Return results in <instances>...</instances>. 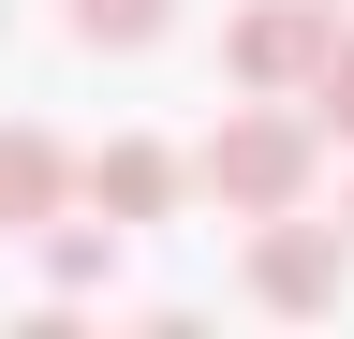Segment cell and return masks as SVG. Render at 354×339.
Masks as SVG:
<instances>
[{
	"mask_svg": "<svg viewBox=\"0 0 354 339\" xmlns=\"http://www.w3.org/2000/svg\"><path fill=\"white\" fill-rule=\"evenodd\" d=\"M310 177H325V133H310L295 104H221L207 148H192V192L221 206V222H281V206H310Z\"/></svg>",
	"mask_w": 354,
	"mask_h": 339,
	"instance_id": "6da1fadb",
	"label": "cell"
},
{
	"mask_svg": "<svg viewBox=\"0 0 354 339\" xmlns=\"http://www.w3.org/2000/svg\"><path fill=\"white\" fill-rule=\"evenodd\" d=\"M325 45H339V0H251V15L221 30V74H236V89H266V104H295Z\"/></svg>",
	"mask_w": 354,
	"mask_h": 339,
	"instance_id": "7a4b0ae2",
	"label": "cell"
},
{
	"mask_svg": "<svg viewBox=\"0 0 354 339\" xmlns=\"http://www.w3.org/2000/svg\"><path fill=\"white\" fill-rule=\"evenodd\" d=\"M339 236H354V192H339Z\"/></svg>",
	"mask_w": 354,
	"mask_h": 339,
	"instance_id": "9c48e42d",
	"label": "cell"
},
{
	"mask_svg": "<svg viewBox=\"0 0 354 339\" xmlns=\"http://www.w3.org/2000/svg\"><path fill=\"white\" fill-rule=\"evenodd\" d=\"M339 280H354V236L339 222H310V206H281V222H251V295L266 310H339Z\"/></svg>",
	"mask_w": 354,
	"mask_h": 339,
	"instance_id": "3957f363",
	"label": "cell"
},
{
	"mask_svg": "<svg viewBox=\"0 0 354 339\" xmlns=\"http://www.w3.org/2000/svg\"><path fill=\"white\" fill-rule=\"evenodd\" d=\"M295 118H310L325 148H354V30H339L325 59H310V89H295Z\"/></svg>",
	"mask_w": 354,
	"mask_h": 339,
	"instance_id": "ba28073f",
	"label": "cell"
},
{
	"mask_svg": "<svg viewBox=\"0 0 354 339\" xmlns=\"http://www.w3.org/2000/svg\"><path fill=\"white\" fill-rule=\"evenodd\" d=\"M104 280H118V222H74V206H59V222H44V295H74V310H88Z\"/></svg>",
	"mask_w": 354,
	"mask_h": 339,
	"instance_id": "52a82bcc",
	"label": "cell"
},
{
	"mask_svg": "<svg viewBox=\"0 0 354 339\" xmlns=\"http://www.w3.org/2000/svg\"><path fill=\"white\" fill-rule=\"evenodd\" d=\"M177 192H192V162L148 148V133H118V148H88V162H74V206H88V222H118V236H148Z\"/></svg>",
	"mask_w": 354,
	"mask_h": 339,
	"instance_id": "277c9868",
	"label": "cell"
},
{
	"mask_svg": "<svg viewBox=\"0 0 354 339\" xmlns=\"http://www.w3.org/2000/svg\"><path fill=\"white\" fill-rule=\"evenodd\" d=\"M59 206H74V148L44 118H0V236H44Z\"/></svg>",
	"mask_w": 354,
	"mask_h": 339,
	"instance_id": "5b68a950",
	"label": "cell"
},
{
	"mask_svg": "<svg viewBox=\"0 0 354 339\" xmlns=\"http://www.w3.org/2000/svg\"><path fill=\"white\" fill-rule=\"evenodd\" d=\"M59 30H74L88 59H148L162 30H177V0H59Z\"/></svg>",
	"mask_w": 354,
	"mask_h": 339,
	"instance_id": "8992f818",
	"label": "cell"
}]
</instances>
